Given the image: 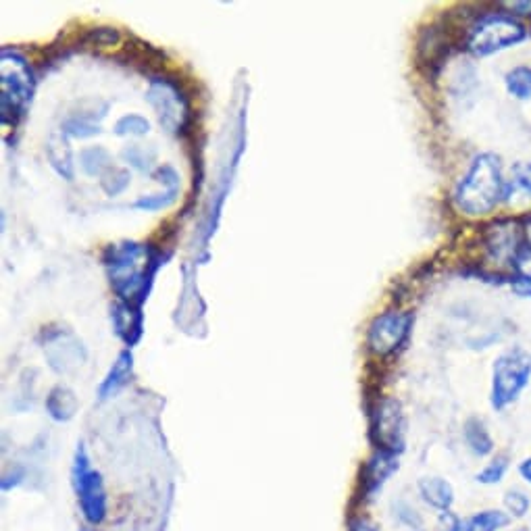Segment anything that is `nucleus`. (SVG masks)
<instances>
[{
    "label": "nucleus",
    "instance_id": "obj_10",
    "mask_svg": "<svg viewBox=\"0 0 531 531\" xmlns=\"http://www.w3.org/2000/svg\"><path fill=\"white\" fill-rule=\"evenodd\" d=\"M407 436V419H404L402 404L396 398H382L371 413V440L377 450L400 454Z\"/></svg>",
    "mask_w": 531,
    "mask_h": 531
},
{
    "label": "nucleus",
    "instance_id": "obj_35",
    "mask_svg": "<svg viewBox=\"0 0 531 531\" xmlns=\"http://www.w3.org/2000/svg\"><path fill=\"white\" fill-rule=\"evenodd\" d=\"M350 531H375V527L371 523H367V521H354Z\"/></svg>",
    "mask_w": 531,
    "mask_h": 531
},
{
    "label": "nucleus",
    "instance_id": "obj_36",
    "mask_svg": "<svg viewBox=\"0 0 531 531\" xmlns=\"http://www.w3.org/2000/svg\"><path fill=\"white\" fill-rule=\"evenodd\" d=\"M525 236H527V244L531 246V217L525 221Z\"/></svg>",
    "mask_w": 531,
    "mask_h": 531
},
{
    "label": "nucleus",
    "instance_id": "obj_14",
    "mask_svg": "<svg viewBox=\"0 0 531 531\" xmlns=\"http://www.w3.org/2000/svg\"><path fill=\"white\" fill-rule=\"evenodd\" d=\"M398 465H400L398 454L377 450L369 459V463L365 465V473H363V484H365L367 494H373L382 488L388 479L398 471Z\"/></svg>",
    "mask_w": 531,
    "mask_h": 531
},
{
    "label": "nucleus",
    "instance_id": "obj_13",
    "mask_svg": "<svg viewBox=\"0 0 531 531\" xmlns=\"http://www.w3.org/2000/svg\"><path fill=\"white\" fill-rule=\"evenodd\" d=\"M134 377V354L130 348H125L117 354L115 363L111 365L109 373L105 375L103 382L98 386V400H109L113 398L119 390H123L132 382Z\"/></svg>",
    "mask_w": 531,
    "mask_h": 531
},
{
    "label": "nucleus",
    "instance_id": "obj_38",
    "mask_svg": "<svg viewBox=\"0 0 531 531\" xmlns=\"http://www.w3.org/2000/svg\"><path fill=\"white\" fill-rule=\"evenodd\" d=\"M84 531H90V529H84Z\"/></svg>",
    "mask_w": 531,
    "mask_h": 531
},
{
    "label": "nucleus",
    "instance_id": "obj_19",
    "mask_svg": "<svg viewBox=\"0 0 531 531\" xmlns=\"http://www.w3.org/2000/svg\"><path fill=\"white\" fill-rule=\"evenodd\" d=\"M121 159L130 167L138 169L140 173H148V175L155 173L157 153L153 148H146L142 144H130L121 150Z\"/></svg>",
    "mask_w": 531,
    "mask_h": 531
},
{
    "label": "nucleus",
    "instance_id": "obj_1",
    "mask_svg": "<svg viewBox=\"0 0 531 531\" xmlns=\"http://www.w3.org/2000/svg\"><path fill=\"white\" fill-rule=\"evenodd\" d=\"M103 263L115 296L142 307L161 267V252L150 244L123 240L105 248Z\"/></svg>",
    "mask_w": 531,
    "mask_h": 531
},
{
    "label": "nucleus",
    "instance_id": "obj_24",
    "mask_svg": "<svg viewBox=\"0 0 531 531\" xmlns=\"http://www.w3.org/2000/svg\"><path fill=\"white\" fill-rule=\"evenodd\" d=\"M177 196H180V190H163L159 194H148V196H140L132 202V209L138 211H146V213H157V211H165L169 207H173L177 202Z\"/></svg>",
    "mask_w": 531,
    "mask_h": 531
},
{
    "label": "nucleus",
    "instance_id": "obj_6",
    "mask_svg": "<svg viewBox=\"0 0 531 531\" xmlns=\"http://www.w3.org/2000/svg\"><path fill=\"white\" fill-rule=\"evenodd\" d=\"M146 103L155 111L161 128L171 136H184L190 128L192 109L182 86L169 78H153L146 90Z\"/></svg>",
    "mask_w": 531,
    "mask_h": 531
},
{
    "label": "nucleus",
    "instance_id": "obj_11",
    "mask_svg": "<svg viewBox=\"0 0 531 531\" xmlns=\"http://www.w3.org/2000/svg\"><path fill=\"white\" fill-rule=\"evenodd\" d=\"M111 323L117 338L128 348H134L142 340L144 334L142 307L117 300L111 307Z\"/></svg>",
    "mask_w": 531,
    "mask_h": 531
},
{
    "label": "nucleus",
    "instance_id": "obj_25",
    "mask_svg": "<svg viewBox=\"0 0 531 531\" xmlns=\"http://www.w3.org/2000/svg\"><path fill=\"white\" fill-rule=\"evenodd\" d=\"M115 136H134V138H140V136H146L150 132V121L138 113H128L117 119L115 128H113Z\"/></svg>",
    "mask_w": 531,
    "mask_h": 531
},
{
    "label": "nucleus",
    "instance_id": "obj_20",
    "mask_svg": "<svg viewBox=\"0 0 531 531\" xmlns=\"http://www.w3.org/2000/svg\"><path fill=\"white\" fill-rule=\"evenodd\" d=\"M504 86L507 92L517 100H529L531 98V67L519 65L513 67L507 75H504Z\"/></svg>",
    "mask_w": 531,
    "mask_h": 531
},
{
    "label": "nucleus",
    "instance_id": "obj_30",
    "mask_svg": "<svg viewBox=\"0 0 531 531\" xmlns=\"http://www.w3.org/2000/svg\"><path fill=\"white\" fill-rule=\"evenodd\" d=\"M86 40L90 46H115L119 42V32L115 28H92Z\"/></svg>",
    "mask_w": 531,
    "mask_h": 531
},
{
    "label": "nucleus",
    "instance_id": "obj_15",
    "mask_svg": "<svg viewBox=\"0 0 531 531\" xmlns=\"http://www.w3.org/2000/svg\"><path fill=\"white\" fill-rule=\"evenodd\" d=\"M80 411V400L67 386H55L46 396V413L53 421L67 423Z\"/></svg>",
    "mask_w": 531,
    "mask_h": 531
},
{
    "label": "nucleus",
    "instance_id": "obj_17",
    "mask_svg": "<svg viewBox=\"0 0 531 531\" xmlns=\"http://www.w3.org/2000/svg\"><path fill=\"white\" fill-rule=\"evenodd\" d=\"M463 436H465V442H467L469 450L475 454V457H488V454H492L494 440H492L488 427H486V423L482 419L471 417L465 423Z\"/></svg>",
    "mask_w": 531,
    "mask_h": 531
},
{
    "label": "nucleus",
    "instance_id": "obj_22",
    "mask_svg": "<svg viewBox=\"0 0 531 531\" xmlns=\"http://www.w3.org/2000/svg\"><path fill=\"white\" fill-rule=\"evenodd\" d=\"M132 184V173L128 167H111L103 177H100V190H103L109 198H115L123 194Z\"/></svg>",
    "mask_w": 531,
    "mask_h": 531
},
{
    "label": "nucleus",
    "instance_id": "obj_2",
    "mask_svg": "<svg viewBox=\"0 0 531 531\" xmlns=\"http://www.w3.org/2000/svg\"><path fill=\"white\" fill-rule=\"evenodd\" d=\"M452 198L457 209L467 217L490 215L507 198V180H504L500 157L494 153L477 155L454 188Z\"/></svg>",
    "mask_w": 531,
    "mask_h": 531
},
{
    "label": "nucleus",
    "instance_id": "obj_21",
    "mask_svg": "<svg viewBox=\"0 0 531 531\" xmlns=\"http://www.w3.org/2000/svg\"><path fill=\"white\" fill-rule=\"evenodd\" d=\"M511 523V517L502 511L490 509V511H482L473 515L467 523H465V531H502Z\"/></svg>",
    "mask_w": 531,
    "mask_h": 531
},
{
    "label": "nucleus",
    "instance_id": "obj_28",
    "mask_svg": "<svg viewBox=\"0 0 531 531\" xmlns=\"http://www.w3.org/2000/svg\"><path fill=\"white\" fill-rule=\"evenodd\" d=\"M504 509L513 519H523L531 509V498L523 490H509L504 494Z\"/></svg>",
    "mask_w": 531,
    "mask_h": 531
},
{
    "label": "nucleus",
    "instance_id": "obj_29",
    "mask_svg": "<svg viewBox=\"0 0 531 531\" xmlns=\"http://www.w3.org/2000/svg\"><path fill=\"white\" fill-rule=\"evenodd\" d=\"M513 269L517 273V282L531 284V246H519L513 255Z\"/></svg>",
    "mask_w": 531,
    "mask_h": 531
},
{
    "label": "nucleus",
    "instance_id": "obj_7",
    "mask_svg": "<svg viewBox=\"0 0 531 531\" xmlns=\"http://www.w3.org/2000/svg\"><path fill=\"white\" fill-rule=\"evenodd\" d=\"M71 484L75 496H78L84 517L94 525L103 523L107 517V490L103 475L92 467L90 454L84 444H78V450H75L73 467H71Z\"/></svg>",
    "mask_w": 531,
    "mask_h": 531
},
{
    "label": "nucleus",
    "instance_id": "obj_8",
    "mask_svg": "<svg viewBox=\"0 0 531 531\" xmlns=\"http://www.w3.org/2000/svg\"><path fill=\"white\" fill-rule=\"evenodd\" d=\"M48 367L57 375H71L88 361V348L69 327H44L38 338Z\"/></svg>",
    "mask_w": 531,
    "mask_h": 531
},
{
    "label": "nucleus",
    "instance_id": "obj_31",
    "mask_svg": "<svg viewBox=\"0 0 531 531\" xmlns=\"http://www.w3.org/2000/svg\"><path fill=\"white\" fill-rule=\"evenodd\" d=\"M155 182H159L165 190H180L182 188V180H180V173H177L171 165H161L155 169L153 173Z\"/></svg>",
    "mask_w": 531,
    "mask_h": 531
},
{
    "label": "nucleus",
    "instance_id": "obj_3",
    "mask_svg": "<svg viewBox=\"0 0 531 531\" xmlns=\"http://www.w3.org/2000/svg\"><path fill=\"white\" fill-rule=\"evenodd\" d=\"M34 71L21 53L13 48H5L0 53V113L3 123L9 128H17L19 121L28 113L34 94Z\"/></svg>",
    "mask_w": 531,
    "mask_h": 531
},
{
    "label": "nucleus",
    "instance_id": "obj_9",
    "mask_svg": "<svg viewBox=\"0 0 531 531\" xmlns=\"http://www.w3.org/2000/svg\"><path fill=\"white\" fill-rule=\"evenodd\" d=\"M413 321V313L407 311H386L377 315L367 330L369 352L379 359L392 357L409 340Z\"/></svg>",
    "mask_w": 531,
    "mask_h": 531
},
{
    "label": "nucleus",
    "instance_id": "obj_18",
    "mask_svg": "<svg viewBox=\"0 0 531 531\" xmlns=\"http://www.w3.org/2000/svg\"><path fill=\"white\" fill-rule=\"evenodd\" d=\"M113 165V155L105 146H86L80 153V169L86 177H103Z\"/></svg>",
    "mask_w": 531,
    "mask_h": 531
},
{
    "label": "nucleus",
    "instance_id": "obj_4",
    "mask_svg": "<svg viewBox=\"0 0 531 531\" xmlns=\"http://www.w3.org/2000/svg\"><path fill=\"white\" fill-rule=\"evenodd\" d=\"M531 379V354L521 346L502 352L492 367L490 402L496 411H504L519 400Z\"/></svg>",
    "mask_w": 531,
    "mask_h": 531
},
{
    "label": "nucleus",
    "instance_id": "obj_5",
    "mask_svg": "<svg viewBox=\"0 0 531 531\" xmlns=\"http://www.w3.org/2000/svg\"><path fill=\"white\" fill-rule=\"evenodd\" d=\"M525 25L507 13H488L479 17L469 30L467 48L475 57H490L525 40Z\"/></svg>",
    "mask_w": 531,
    "mask_h": 531
},
{
    "label": "nucleus",
    "instance_id": "obj_34",
    "mask_svg": "<svg viewBox=\"0 0 531 531\" xmlns=\"http://www.w3.org/2000/svg\"><path fill=\"white\" fill-rule=\"evenodd\" d=\"M513 288H515L517 294H521L525 298H531V284H527V282H515Z\"/></svg>",
    "mask_w": 531,
    "mask_h": 531
},
{
    "label": "nucleus",
    "instance_id": "obj_32",
    "mask_svg": "<svg viewBox=\"0 0 531 531\" xmlns=\"http://www.w3.org/2000/svg\"><path fill=\"white\" fill-rule=\"evenodd\" d=\"M436 531H465V525L461 523V519L457 515H452L448 511V513H440Z\"/></svg>",
    "mask_w": 531,
    "mask_h": 531
},
{
    "label": "nucleus",
    "instance_id": "obj_26",
    "mask_svg": "<svg viewBox=\"0 0 531 531\" xmlns=\"http://www.w3.org/2000/svg\"><path fill=\"white\" fill-rule=\"evenodd\" d=\"M513 194H525L531 198V163H519L513 167L511 180H507V198Z\"/></svg>",
    "mask_w": 531,
    "mask_h": 531
},
{
    "label": "nucleus",
    "instance_id": "obj_27",
    "mask_svg": "<svg viewBox=\"0 0 531 531\" xmlns=\"http://www.w3.org/2000/svg\"><path fill=\"white\" fill-rule=\"evenodd\" d=\"M509 471V459L504 457V454H500V457L492 459L482 471L477 473V482L479 484H486V486H494V484H500L504 475H507Z\"/></svg>",
    "mask_w": 531,
    "mask_h": 531
},
{
    "label": "nucleus",
    "instance_id": "obj_23",
    "mask_svg": "<svg viewBox=\"0 0 531 531\" xmlns=\"http://www.w3.org/2000/svg\"><path fill=\"white\" fill-rule=\"evenodd\" d=\"M61 132L69 138V140H88V138H94L100 134V125L98 123H92L84 117H78L69 113L65 117V121L61 123Z\"/></svg>",
    "mask_w": 531,
    "mask_h": 531
},
{
    "label": "nucleus",
    "instance_id": "obj_37",
    "mask_svg": "<svg viewBox=\"0 0 531 531\" xmlns=\"http://www.w3.org/2000/svg\"><path fill=\"white\" fill-rule=\"evenodd\" d=\"M515 531H529V529H525V527H521V529H515Z\"/></svg>",
    "mask_w": 531,
    "mask_h": 531
},
{
    "label": "nucleus",
    "instance_id": "obj_33",
    "mask_svg": "<svg viewBox=\"0 0 531 531\" xmlns=\"http://www.w3.org/2000/svg\"><path fill=\"white\" fill-rule=\"evenodd\" d=\"M519 473H521V477L525 479V482L531 486V454L519 465Z\"/></svg>",
    "mask_w": 531,
    "mask_h": 531
},
{
    "label": "nucleus",
    "instance_id": "obj_16",
    "mask_svg": "<svg viewBox=\"0 0 531 531\" xmlns=\"http://www.w3.org/2000/svg\"><path fill=\"white\" fill-rule=\"evenodd\" d=\"M419 494L429 507L440 513H448L454 502V490L442 477H423L419 482Z\"/></svg>",
    "mask_w": 531,
    "mask_h": 531
},
{
    "label": "nucleus",
    "instance_id": "obj_12",
    "mask_svg": "<svg viewBox=\"0 0 531 531\" xmlns=\"http://www.w3.org/2000/svg\"><path fill=\"white\" fill-rule=\"evenodd\" d=\"M44 153H46L48 165L53 167V171L59 177H63L65 182H73L75 180V163H73L71 140L61 130L53 132L46 138Z\"/></svg>",
    "mask_w": 531,
    "mask_h": 531
}]
</instances>
